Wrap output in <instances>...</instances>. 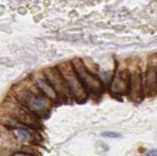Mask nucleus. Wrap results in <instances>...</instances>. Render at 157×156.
Here are the masks:
<instances>
[{
  "instance_id": "3",
  "label": "nucleus",
  "mask_w": 157,
  "mask_h": 156,
  "mask_svg": "<svg viewBox=\"0 0 157 156\" xmlns=\"http://www.w3.org/2000/svg\"><path fill=\"white\" fill-rule=\"evenodd\" d=\"M58 71H59L60 75L65 80L66 85L69 89L72 100H75L78 102H82L86 101L88 95L86 93L83 86L81 85L80 80L76 76V73L74 71L73 66L71 62H62L59 66H56Z\"/></svg>"
},
{
  "instance_id": "8",
  "label": "nucleus",
  "mask_w": 157,
  "mask_h": 156,
  "mask_svg": "<svg viewBox=\"0 0 157 156\" xmlns=\"http://www.w3.org/2000/svg\"><path fill=\"white\" fill-rule=\"evenodd\" d=\"M110 89L114 94H125L129 89V69L125 67H118L115 72V75L113 78L110 84Z\"/></svg>"
},
{
  "instance_id": "4",
  "label": "nucleus",
  "mask_w": 157,
  "mask_h": 156,
  "mask_svg": "<svg viewBox=\"0 0 157 156\" xmlns=\"http://www.w3.org/2000/svg\"><path fill=\"white\" fill-rule=\"evenodd\" d=\"M74 71L76 73V76L80 80L81 85L83 86L87 95L89 94H100L102 89H103V85L102 81L100 80L98 75H94L86 69L85 65L82 62L81 59H74L71 61Z\"/></svg>"
},
{
  "instance_id": "11",
  "label": "nucleus",
  "mask_w": 157,
  "mask_h": 156,
  "mask_svg": "<svg viewBox=\"0 0 157 156\" xmlns=\"http://www.w3.org/2000/svg\"><path fill=\"white\" fill-rule=\"evenodd\" d=\"M10 156H36L34 153L32 151H27V150L22 149V150H17V151H14L13 154H11Z\"/></svg>"
},
{
  "instance_id": "1",
  "label": "nucleus",
  "mask_w": 157,
  "mask_h": 156,
  "mask_svg": "<svg viewBox=\"0 0 157 156\" xmlns=\"http://www.w3.org/2000/svg\"><path fill=\"white\" fill-rule=\"evenodd\" d=\"M11 96H13L20 104H22L39 120L46 117L53 107L52 101L36 89L31 79L21 81L20 84L14 86L11 92Z\"/></svg>"
},
{
  "instance_id": "10",
  "label": "nucleus",
  "mask_w": 157,
  "mask_h": 156,
  "mask_svg": "<svg viewBox=\"0 0 157 156\" xmlns=\"http://www.w3.org/2000/svg\"><path fill=\"white\" fill-rule=\"evenodd\" d=\"M12 133L15 140L22 144L32 143L33 141L36 140V136H38V130L29 128L27 126H22V124H20L18 128L12 130Z\"/></svg>"
},
{
  "instance_id": "6",
  "label": "nucleus",
  "mask_w": 157,
  "mask_h": 156,
  "mask_svg": "<svg viewBox=\"0 0 157 156\" xmlns=\"http://www.w3.org/2000/svg\"><path fill=\"white\" fill-rule=\"evenodd\" d=\"M143 91L147 95L157 94V54H151L147 62V72L142 73Z\"/></svg>"
},
{
  "instance_id": "13",
  "label": "nucleus",
  "mask_w": 157,
  "mask_h": 156,
  "mask_svg": "<svg viewBox=\"0 0 157 156\" xmlns=\"http://www.w3.org/2000/svg\"><path fill=\"white\" fill-rule=\"evenodd\" d=\"M145 156H157V149H151L147 153Z\"/></svg>"
},
{
  "instance_id": "2",
  "label": "nucleus",
  "mask_w": 157,
  "mask_h": 156,
  "mask_svg": "<svg viewBox=\"0 0 157 156\" xmlns=\"http://www.w3.org/2000/svg\"><path fill=\"white\" fill-rule=\"evenodd\" d=\"M1 111L12 116L18 123L22 124V126H27V127L33 128L35 130L39 129V119L35 115H33L31 111L26 109L22 104H20L11 95L4 101Z\"/></svg>"
},
{
  "instance_id": "9",
  "label": "nucleus",
  "mask_w": 157,
  "mask_h": 156,
  "mask_svg": "<svg viewBox=\"0 0 157 156\" xmlns=\"http://www.w3.org/2000/svg\"><path fill=\"white\" fill-rule=\"evenodd\" d=\"M29 79L32 80V82L34 84V86L36 87V89H38L44 96H46L48 100H51L53 103L60 101L59 98H58V95H56V93H55V91L52 88V86L49 85V82L47 81V79L45 78V75H44L42 73H35V74H33Z\"/></svg>"
},
{
  "instance_id": "12",
  "label": "nucleus",
  "mask_w": 157,
  "mask_h": 156,
  "mask_svg": "<svg viewBox=\"0 0 157 156\" xmlns=\"http://www.w3.org/2000/svg\"><path fill=\"white\" fill-rule=\"evenodd\" d=\"M102 137H109V138H117V137H121V134H118L116 131H103L101 134Z\"/></svg>"
},
{
  "instance_id": "7",
  "label": "nucleus",
  "mask_w": 157,
  "mask_h": 156,
  "mask_svg": "<svg viewBox=\"0 0 157 156\" xmlns=\"http://www.w3.org/2000/svg\"><path fill=\"white\" fill-rule=\"evenodd\" d=\"M128 93L130 94L132 100L137 101L141 100L144 94L143 91V78H142V72L138 64L131 67L129 69V89Z\"/></svg>"
},
{
  "instance_id": "5",
  "label": "nucleus",
  "mask_w": 157,
  "mask_h": 156,
  "mask_svg": "<svg viewBox=\"0 0 157 156\" xmlns=\"http://www.w3.org/2000/svg\"><path fill=\"white\" fill-rule=\"evenodd\" d=\"M42 74L45 75L47 81L49 82V85L52 86V88L55 91L60 101H69V100H72L69 89H68V87L66 85L65 80L60 75V73L56 67L46 68L45 71L42 72Z\"/></svg>"
}]
</instances>
